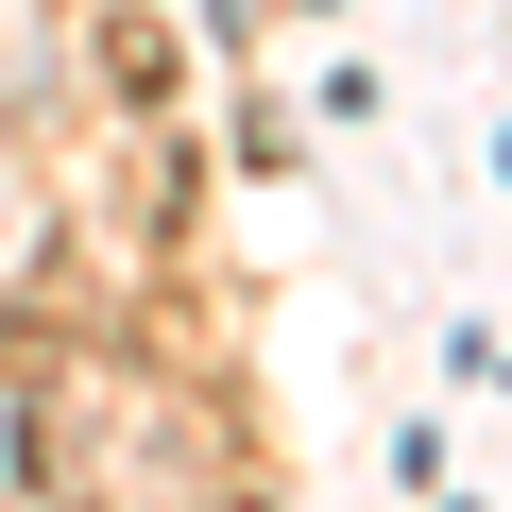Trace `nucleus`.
Returning <instances> with one entry per match:
<instances>
[{"mask_svg":"<svg viewBox=\"0 0 512 512\" xmlns=\"http://www.w3.org/2000/svg\"><path fill=\"white\" fill-rule=\"evenodd\" d=\"M86 86H103V120H171L188 103V35L154 0H86Z\"/></svg>","mask_w":512,"mask_h":512,"instance_id":"obj_1","label":"nucleus"},{"mask_svg":"<svg viewBox=\"0 0 512 512\" xmlns=\"http://www.w3.org/2000/svg\"><path fill=\"white\" fill-rule=\"evenodd\" d=\"M205 35H222V52H239V35H256V18H239V0H205Z\"/></svg>","mask_w":512,"mask_h":512,"instance_id":"obj_2","label":"nucleus"}]
</instances>
